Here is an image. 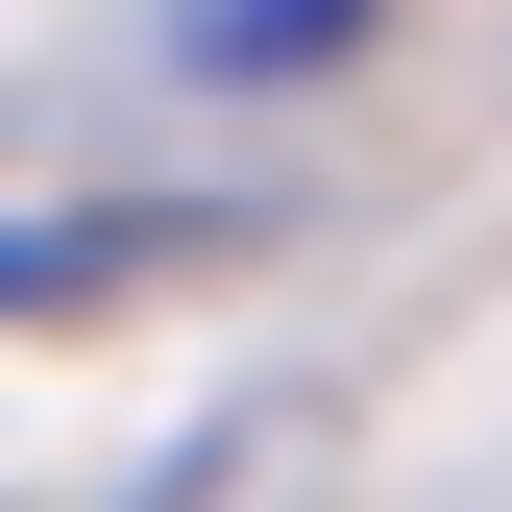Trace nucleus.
<instances>
[{"mask_svg":"<svg viewBox=\"0 0 512 512\" xmlns=\"http://www.w3.org/2000/svg\"><path fill=\"white\" fill-rule=\"evenodd\" d=\"M342 49H366V0H171V74H244V98L342 74Z\"/></svg>","mask_w":512,"mask_h":512,"instance_id":"f257e3e1","label":"nucleus"},{"mask_svg":"<svg viewBox=\"0 0 512 512\" xmlns=\"http://www.w3.org/2000/svg\"><path fill=\"white\" fill-rule=\"evenodd\" d=\"M196 220H147V196H98V220H0V317H49V293H122V269H171Z\"/></svg>","mask_w":512,"mask_h":512,"instance_id":"f03ea898","label":"nucleus"}]
</instances>
